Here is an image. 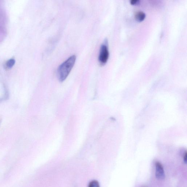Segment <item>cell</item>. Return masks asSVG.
I'll return each instance as SVG.
<instances>
[{"mask_svg":"<svg viewBox=\"0 0 187 187\" xmlns=\"http://www.w3.org/2000/svg\"><path fill=\"white\" fill-rule=\"evenodd\" d=\"M76 60L75 56L72 55L60 65L57 72L58 79L60 81L63 82L68 76L74 65Z\"/></svg>","mask_w":187,"mask_h":187,"instance_id":"obj_1","label":"cell"},{"mask_svg":"<svg viewBox=\"0 0 187 187\" xmlns=\"http://www.w3.org/2000/svg\"><path fill=\"white\" fill-rule=\"evenodd\" d=\"M109 51L106 43H105L102 44L100 47L99 55V61L101 65H104L106 63L109 57Z\"/></svg>","mask_w":187,"mask_h":187,"instance_id":"obj_2","label":"cell"},{"mask_svg":"<svg viewBox=\"0 0 187 187\" xmlns=\"http://www.w3.org/2000/svg\"><path fill=\"white\" fill-rule=\"evenodd\" d=\"M155 168V176L156 178L158 180H164L165 178V174L162 164L159 162H156Z\"/></svg>","mask_w":187,"mask_h":187,"instance_id":"obj_3","label":"cell"},{"mask_svg":"<svg viewBox=\"0 0 187 187\" xmlns=\"http://www.w3.org/2000/svg\"><path fill=\"white\" fill-rule=\"evenodd\" d=\"M15 60L14 59L12 58L6 62L4 65V67L6 69H9L12 68L14 65Z\"/></svg>","mask_w":187,"mask_h":187,"instance_id":"obj_4","label":"cell"},{"mask_svg":"<svg viewBox=\"0 0 187 187\" xmlns=\"http://www.w3.org/2000/svg\"><path fill=\"white\" fill-rule=\"evenodd\" d=\"M135 17L137 21L140 22L142 21L145 18V13L143 11H138L136 14Z\"/></svg>","mask_w":187,"mask_h":187,"instance_id":"obj_5","label":"cell"},{"mask_svg":"<svg viewBox=\"0 0 187 187\" xmlns=\"http://www.w3.org/2000/svg\"><path fill=\"white\" fill-rule=\"evenodd\" d=\"M88 187H100V185L97 181L93 180L90 182Z\"/></svg>","mask_w":187,"mask_h":187,"instance_id":"obj_6","label":"cell"},{"mask_svg":"<svg viewBox=\"0 0 187 187\" xmlns=\"http://www.w3.org/2000/svg\"><path fill=\"white\" fill-rule=\"evenodd\" d=\"M139 1L138 0H131L130 2V4L132 5L137 4L138 3Z\"/></svg>","mask_w":187,"mask_h":187,"instance_id":"obj_7","label":"cell"},{"mask_svg":"<svg viewBox=\"0 0 187 187\" xmlns=\"http://www.w3.org/2000/svg\"><path fill=\"white\" fill-rule=\"evenodd\" d=\"M187 152H186L185 154H184V157H183V160L185 164H186L187 162Z\"/></svg>","mask_w":187,"mask_h":187,"instance_id":"obj_8","label":"cell"}]
</instances>
